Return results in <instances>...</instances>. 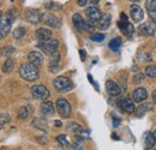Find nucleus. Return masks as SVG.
I'll list each match as a JSON object with an SVG mask.
<instances>
[{"mask_svg": "<svg viewBox=\"0 0 156 150\" xmlns=\"http://www.w3.org/2000/svg\"><path fill=\"white\" fill-rule=\"evenodd\" d=\"M20 76L27 82H35L40 77L39 69L36 65H34L31 62H25V64L20 65Z\"/></svg>", "mask_w": 156, "mask_h": 150, "instance_id": "obj_1", "label": "nucleus"}, {"mask_svg": "<svg viewBox=\"0 0 156 150\" xmlns=\"http://www.w3.org/2000/svg\"><path fill=\"white\" fill-rule=\"evenodd\" d=\"M13 20H15V16H13L12 11H9L4 16L0 17V40L5 38L9 35Z\"/></svg>", "mask_w": 156, "mask_h": 150, "instance_id": "obj_2", "label": "nucleus"}, {"mask_svg": "<svg viewBox=\"0 0 156 150\" xmlns=\"http://www.w3.org/2000/svg\"><path fill=\"white\" fill-rule=\"evenodd\" d=\"M53 85L55 88V90L58 93H66L70 91L71 89H73V83L70 78L65 77V76H59L54 79Z\"/></svg>", "mask_w": 156, "mask_h": 150, "instance_id": "obj_3", "label": "nucleus"}, {"mask_svg": "<svg viewBox=\"0 0 156 150\" xmlns=\"http://www.w3.org/2000/svg\"><path fill=\"white\" fill-rule=\"evenodd\" d=\"M55 108H57V111H58L59 115L61 116V118H69L70 115H71V112H72V109H71V105L69 103V101L66 100V98H64V97H59L58 100H57V102H55Z\"/></svg>", "mask_w": 156, "mask_h": 150, "instance_id": "obj_4", "label": "nucleus"}, {"mask_svg": "<svg viewBox=\"0 0 156 150\" xmlns=\"http://www.w3.org/2000/svg\"><path fill=\"white\" fill-rule=\"evenodd\" d=\"M58 47L59 41L55 40V38H49L47 41H43V42L39 43V48H41L48 55H53L54 53H57L58 52Z\"/></svg>", "mask_w": 156, "mask_h": 150, "instance_id": "obj_5", "label": "nucleus"}, {"mask_svg": "<svg viewBox=\"0 0 156 150\" xmlns=\"http://www.w3.org/2000/svg\"><path fill=\"white\" fill-rule=\"evenodd\" d=\"M72 23L78 31H91L94 30V25L91 23H87L79 13H75L72 17Z\"/></svg>", "mask_w": 156, "mask_h": 150, "instance_id": "obj_6", "label": "nucleus"}, {"mask_svg": "<svg viewBox=\"0 0 156 150\" xmlns=\"http://www.w3.org/2000/svg\"><path fill=\"white\" fill-rule=\"evenodd\" d=\"M30 93H31V96L34 97V98H36V100H41V101H46L48 97H49V90L44 87V85H34L33 88H31V90H30Z\"/></svg>", "mask_w": 156, "mask_h": 150, "instance_id": "obj_7", "label": "nucleus"}, {"mask_svg": "<svg viewBox=\"0 0 156 150\" xmlns=\"http://www.w3.org/2000/svg\"><path fill=\"white\" fill-rule=\"evenodd\" d=\"M24 18L31 24H37L41 20H43V15L36 9H29V10H27Z\"/></svg>", "mask_w": 156, "mask_h": 150, "instance_id": "obj_8", "label": "nucleus"}, {"mask_svg": "<svg viewBox=\"0 0 156 150\" xmlns=\"http://www.w3.org/2000/svg\"><path fill=\"white\" fill-rule=\"evenodd\" d=\"M85 13H87V16H88L89 23H91L93 25L98 23V20L102 17L101 11L98 10L96 6H89V7L85 10Z\"/></svg>", "mask_w": 156, "mask_h": 150, "instance_id": "obj_9", "label": "nucleus"}, {"mask_svg": "<svg viewBox=\"0 0 156 150\" xmlns=\"http://www.w3.org/2000/svg\"><path fill=\"white\" fill-rule=\"evenodd\" d=\"M118 105H119V107L125 113H129L130 114V113H133L136 111V108H135V101L131 100V98H129V97L121 98Z\"/></svg>", "mask_w": 156, "mask_h": 150, "instance_id": "obj_10", "label": "nucleus"}, {"mask_svg": "<svg viewBox=\"0 0 156 150\" xmlns=\"http://www.w3.org/2000/svg\"><path fill=\"white\" fill-rule=\"evenodd\" d=\"M155 33V25L154 23H143L138 27V34L142 36H150Z\"/></svg>", "mask_w": 156, "mask_h": 150, "instance_id": "obj_11", "label": "nucleus"}, {"mask_svg": "<svg viewBox=\"0 0 156 150\" xmlns=\"http://www.w3.org/2000/svg\"><path fill=\"white\" fill-rule=\"evenodd\" d=\"M118 27L119 29L121 30V33L127 36V38H131L135 33V29H133V25L130 23V22H122V20H119L118 22Z\"/></svg>", "mask_w": 156, "mask_h": 150, "instance_id": "obj_12", "label": "nucleus"}, {"mask_svg": "<svg viewBox=\"0 0 156 150\" xmlns=\"http://www.w3.org/2000/svg\"><path fill=\"white\" fill-rule=\"evenodd\" d=\"M43 18H44L46 24H47V25H49L51 28L58 29V28L61 27V20H60V18L57 17L55 15H53V13H48V15L43 16Z\"/></svg>", "mask_w": 156, "mask_h": 150, "instance_id": "obj_13", "label": "nucleus"}, {"mask_svg": "<svg viewBox=\"0 0 156 150\" xmlns=\"http://www.w3.org/2000/svg\"><path fill=\"white\" fill-rule=\"evenodd\" d=\"M106 91L111 96H118L121 94V89L114 80H107L106 82Z\"/></svg>", "mask_w": 156, "mask_h": 150, "instance_id": "obj_14", "label": "nucleus"}, {"mask_svg": "<svg viewBox=\"0 0 156 150\" xmlns=\"http://www.w3.org/2000/svg\"><path fill=\"white\" fill-rule=\"evenodd\" d=\"M130 12H131V18L133 19V22H136V23H139L144 17V12H143L142 7L138 6V5H131Z\"/></svg>", "mask_w": 156, "mask_h": 150, "instance_id": "obj_15", "label": "nucleus"}, {"mask_svg": "<svg viewBox=\"0 0 156 150\" xmlns=\"http://www.w3.org/2000/svg\"><path fill=\"white\" fill-rule=\"evenodd\" d=\"M148 98V91L144 88H137L132 93V100L137 103H142Z\"/></svg>", "mask_w": 156, "mask_h": 150, "instance_id": "obj_16", "label": "nucleus"}, {"mask_svg": "<svg viewBox=\"0 0 156 150\" xmlns=\"http://www.w3.org/2000/svg\"><path fill=\"white\" fill-rule=\"evenodd\" d=\"M40 111L44 115H52L55 112V106L51 101H43L40 106Z\"/></svg>", "mask_w": 156, "mask_h": 150, "instance_id": "obj_17", "label": "nucleus"}, {"mask_svg": "<svg viewBox=\"0 0 156 150\" xmlns=\"http://www.w3.org/2000/svg\"><path fill=\"white\" fill-rule=\"evenodd\" d=\"M28 60H29V62H31L36 66H40L43 64V55L37 51H33L28 54Z\"/></svg>", "mask_w": 156, "mask_h": 150, "instance_id": "obj_18", "label": "nucleus"}, {"mask_svg": "<svg viewBox=\"0 0 156 150\" xmlns=\"http://www.w3.org/2000/svg\"><path fill=\"white\" fill-rule=\"evenodd\" d=\"M35 38L41 42L47 41V40L52 38V31L49 29H46V28H40L35 31Z\"/></svg>", "mask_w": 156, "mask_h": 150, "instance_id": "obj_19", "label": "nucleus"}, {"mask_svg": "<svg viewBox=\"0 0 156 150\" xmlns=\"http://www.w3.org/2000/svg\"><path fill=\"white\" fill-rule=\"evenodd\" d=\"M156 143L155 136L153 132H147L144 136V150H150L151 148H154Z\"/></svg>", "mask_w": 156, "mask_h": 150, "instance_id": "obj_20", "label": "nucleus"}, {"mask_svg": "<svg viewBox=\"0 0 156 150\" xmlns=\"http://www.w3.org/2000/svg\"><path fill=\"white\" fill-rule=\"evenodd\" d=\"M111 22H112V16H111L109 13L103 15L98 23V28L102 29V30H107V29L109 28V25H111Z\"/></svg>", "mask_w": 156, "mask_h": 150, "instance_id": "obj_21", "label": "nucleus"}, {"mask_svg": "<svg viewBox=\"0 0 156 150\" xmlns=\"http://www.w3.org/2000/svg\"><path fill=\"white\" fill-rule=\"evenodd\" d=\"M31 125H33V127L37 129V130H40V131L48 132V125H47V123H46L44 120L40 119V118H36V119H34V120L31 121Z\"/></svg>", "mask_w": 156, "mask_h": 150, "instance_id": "obj_22", "label": "nucleus"}, {"mask_svg": "<svg viewBox=\"0 0 156 150\" xmlns=\"http://www.w3.org/2000/svg\"><path fill=\"white\" fill-rule=\"evenodd\" d=\"M67 131L73 132L75 134H78V136H83V134H87L84 132V129L82 127V125H79L77 123H70L67 125Z\"/></svg>", "mask_w": 156, "mask_h": 150, "instance_id": "obj_23", "label": "nucleus"}, {"mask_svg": "<svg viewBox=\"0 0 156 150\" xmlns=\"http://www.w3.org/2000/svg\"><path fill=\"white\" fill-rule=\"evenodd\" d=\"M59 60H60V54L57 52V53H54V54L52 55L51 60H49V67H51V71H52V72H57V71H58Z\"/></svg>", "mask_w": 156, "mask_h": 150, "instance_id": "obj_24", "label": "nucleus"}, {"mask_svg": "<svg viewBox=\"0 0 156 150\" xmlns=\"http://www.w3.org/2000/svg\"><path fill=\"white\" fill-rule=\"evenodd\" d=\"M151 109H153V105L151 103H143V105H140L136 111H135V113H136V115L138 118H140V116H143L148 111H151Z\"/></svg>", "mask_w": 156, "mask_h": 150, "instance_id": "obj_25", "label": "nucleus"}, {"mask_svg": "<svg viewBox=\"0 0 156 150\" xmlns=\"http://www.w3.org/2000/svg\"><path fill=\"white\" fill-rule=\"evenodd\" d=\"M13 66H15V60L12 58H7L6 61L4 62L2 65V71L5 73H10L12 70H13Z\"/></svg>", "mask_w": 156, "mask_h": 150, "instance_id": "obj_26", "label": "nucleus"}, {"mask_svg": "<svg viewBox=\"0 0 156 150\" xmlns=\"http://www.w3.org/2000/svg\"><path fill=\"white\" fill-rule=\"evenodd\" d=\"M121 45H122V42H121V38H113L111 42H109V48L113 51V52H118L119 49H120V47H121Z\"/></svg>", "mask_w": 156, "mask_h": 150, "instance_id": "obj_27", "label": "nucleus"}, {"mask_svg": "<svg viewBox=\"0 0 156 150\" xmlns=\"http://www.w3.org/2000/svg\"><path fill=\"white\" fill-rule=\"evenodd\" d=\"M25 35H27V29L23 27H18L13 30V38L16 40H22Z\"/></svg>", "mask_w": 156, "mask_h": 150, "instance_id": "obj_28", "label": "nucleus"}, {"mask_svg": "<svg viewBox=\"0 0 156 150\" xmlns=\"http://www.w3.org/2000/svg\"><path fill=\"white\" fill-rule=\"evenodd\" d=\"M30 113H31V108L29 106H24V107L20 108V112H18V118L24 120V119H27L30 115Z\"/></svg>", "mask_w": 156, "mask_h": 150, "instance_id": "obj_29", "label": "nucleus"}, {"mask_svg": "<svg viewBox=\"0 0 156 150\" xmlns=\"http://www.w3.org/2000/svg\"><path fill=\"white\" fill-rule=\"evenodd\" d=\"M15 52V47L12 46H5L0 49V55L1 56H6V58H10V55Z\"/></svg>", "mask_w": 156, "mask_h": 150, "instance_id": "obj_30", "label": "nucleus"}, {"mask_svg": "<svg viewBox=\"0 0 156 150\" xmlns=\"http://www.w3.org/2000/svg\"><path fill=\"white\" fill-rule=\"evenodd\" d=\"M145 9L148 10L149 13H155L156 12V0H147V1H145Z\"/></svg>", "mask_w": 156, "mask_h": 150, "instance_id": "obj_31", "label": "nucleus"}, {"mask_svg": "<svg viewBox=\"0 0 156 150\" xmlns=\"http://www.w3.org/2000/svg\"><path fill=\"white\" fill-rule=\"evenodd\" d=\"M145 76L149 78H156V65H149L145 67Z\"/></svg>", "mask_w": 156, "mask_h": 150, "instance_id": "obj_32", "label": "nucleus"}, {"mask_svg": "<svg viewBox=\"0 0 156 150\" xmlns=\"http://www.w3.org/2000/svg\"><path fill=\"white\" fill-rule=\"evenodd\" d=\"M57 142H58L61 147H64V148H67L70 145V142L67 141L66 134H59L58 137H57Z\"/></svg>", "mask_w": 156, "mask_h": 150, "instance_id": "obj_33", "label": "nucleus"}, {"mask_svg": "<svg viewBox=\"0 0 156 150\" xmlns=\"http://www.w3.org/2000/svg\"><path fill=\"white\" fill-rule=\"evenodd\" d=\"M72 148L75 150H80L83 148V138L80 136L76 134V139H75V142L72 144Z\"/></svg>", "mask_w": 156, "mask_h": 150, "instance_id": "obj_34", "label": "nucleus"}, {"mask_svg": "<svg viewBox=\"0 0 156 150\" xmlns=\"http://www.w3.org/2000/svg\"><path fill=\"white\" fill-rule=\"evenodd\" d=\"M44 6H46L47 10H61V5H60V4H57V2H53V1L46 2Z\"/></svg>", "mask_w": 156, "mask_h": 150, "instance_id": "obj_35", "label": "nucleus"}, {"mask_svg": "<svg viewBox=\"0 0 156 150\" xmlns=\"http://www.w3.org/2000/svg\"><path fill=\"white\" fill-rule=\"evenodd\" d=\"M105 38H106L105 34H93L90 36V40L94 41V42H102L105 40Z\"/></svg>", "mask_w": 156, "mask_h": 150, "instance_id": "obj_36", "label": "nucleus"}, {"mask_svg": "<svg viewBox=\"0 0 156 150\" xmlns=\"http://www.w3.org/2000/svg\"><path fill=\"white\" fill-rule=\"evenodd\" d=\"M9 121H10V116L7 114H0V129L5 126Z\"/></svg>", "mask_w": 156, "mask_h": 150, "instance_id": "obj_37", "label": "nucleus"}, {"mask_svg": "<svg viewBox=\"0 0 156 150\" xmlns=\"http://www.w3.org/2000/svg\"><path fill=\"white\" fill-rule=\"evenodd\" d=\"M143 79H144V75H143V73H138V75L135 76L133 82H135L136 84H139V82H142Z\"/></svg>", "mask_w": 156, "mask_h": 150, "instance_id": "obj_38", "label": "nucleus"}, {"mask_svg": "<svg viewBox=\"0 0 156 150\" xmlns=\"http://www.w3.org/2000/svg\"><path fill=\"white\" fill-rule=\"evenodd\" d=\"M79 55H80V59H82V61H84V60H85V56H87V53H85V51H84V49H80V51H79Z\"/></svg>", "mask_w": 156, "mask_h": 150, "instance_id": "obj_39", "label": "nucleus"}, {"mask_svg": "<svg viewBox=\"0 0 156 150\" xmlns=\"http://www.w3.org/2000/svg\"><path fill=\"white\" fill-rule=\"evenodd\" d=\"M119 124H120V120L117 119L115 116H113V126H114V127H118V126H119Z\"/></svg>", "mask_w": 156, "mask_h": 150, "instance_id": "obj_40", "label": "nucleus"}, {"mask_svg": "<svg viewBox=\"0 0 156 150\" xmlns=\"http://www.w3.org/2000/svg\"><path fill=\"white\" fill-rule=\"evenodd\" d=\"M150 15V18H151V22L156 25V12L155 13H149Z\"/></svg>", "mask_w": 156, "mask_h": 150, "instance_id": "obj_41", "label": "nucleus"}, {"mask_svg": "<svg viewBox=\"0 0 156 150\" xmlns=\"http://www.w3.org/2000/svg\"><path fill=\"white\" fill-rule=\"evenodd\" d=\"M87 1L88 0H77V4L79 6H85L87 5Z\"/></svg>", "mask_w": 156, "mask_h": 150, "instance_id": "obj_42", "label": "nucleus"}, {"mask_svg": "<svg viewBox=\"0 0 156 150\" xmlns=\"http://www.w3.org/2000/svg\"><path fill=\"white\" fill-rule=\"evenodd\" d=\"M120 20H122V22H129V19H127L125 13H121V15H120Z\"/></svg>", "mask_w": 156, "mask_h": 150, "instance_id": "obj_43", "label": "nucleus"}, {"mask_svg": "<svg viewBox=\"0 0 156 150\" xmlns=\"http://www.w3.org/2000/svg\"><path fill=\"white\" fill-rule=\"evenodd\" d=\"M54 125H55L57 127H60L62 124H61V121H60V120H54Z\"/></svg>", "mask_w": 156, "mask_h": 150, "instance_id": "obj_44", "label": "nucleus"}, {"mask_svg": "<svg viewBox=\"0 0 156 150\" xmlns=\"http://www.w3.org/2000/svg\"><path fill=\"white\" fill-rule=\"evenodd\" d=\"M151 97H153V101H154V103L156 105V89L153 91V95H151Z\"/></svg>", "mask_w": 156, "mask_h": 150, "instance_id": "obj_45", "label": "nucleus"}, {"mask_svg": "<svg viewBox=\"0 0 156 150\" xmlns=\"http://www.w3.org/2000/svg\"><path fill=\"white\" fill-rule=\"evenodd\" d=\"M112 137H113V139H115V141H118V139H119V137H118V136H115V133H113V134H112Z\"/></svg>", "mask_w": 156, "mask_h": 150, "instance_id": "obj_46", "label": "nucleus"}, {"mask_svg": "<svg viewBox=\"0 0 156 150\" xmlns=\"http://www.w3.org/2000/svg\"><path fill=\"white\" fill-rule=\"evenodd\" d=\"M90 1H91L94 5H96V4H98V1H100V0H90Z\"/></svg>", "mask_w": 156, "mask_h": 150, "instance_id": "obj_47", "label": "nucleus"}, {"mask_svg": "<svg viewBox=\"0 0 156 150\" xmlns=\"http://www.w3.org/2000/svg\"><path fill=\"white\" fill-rule=\"evenodd\" d=\"M130 1H132V2H137V1H139V0H130Z\"/></svg>", "mask_w": 156, "mask_h": 150, "instance_id": "obj_48", "label": "nucleus"}, {"mask_svg": "<svg viewBox=\"0 0 156 150\" xmlns=\"http://www.w3.org/2000/svg\"><path fill=\"white\" fill-rule=\"evenodd\" d=\"M154 136H155V139H156V130H155V132H154Z\"/></svg>", "mask_w": 156, "mask_h": 150, "instance_id": "obj_49", "label": "nucleus"}, {"mask_svg": "<svg viewBox=\"0 0 156 150\" xmlns=\"http://www.w3.org/2000/svg\"><path fill=\"white\" fill-rule=\"evenodd\" d=\"M1 15H2V13H1V11H0V17H1Z\"/></svg>", "mask_w": 156, "mask_h": 150, "instance_id": "obj_50", "label": "nucleus"}]
</instances>
